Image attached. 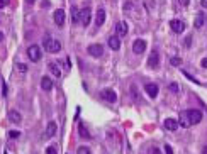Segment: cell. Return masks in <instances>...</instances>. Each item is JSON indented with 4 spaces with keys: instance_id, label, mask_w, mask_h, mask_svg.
I'll return each instance as SVG.
<instances>
[{
    "instance_id": "obj_35",
    "label": "cell",
    "mask_w": 207,
    "mask_h": 154,
    "mask_svg": "<svg viewBox=\"0 0 207 154\" xmlns=\"http://www.w3.org/2000/svg\"><path fill=\"white\" fill-rule=\"evenodd\" d=\"M200 5L204 7V9H207V0H202V2H200Z\"/></svg>"
},
{
    "instance_id": "obj_8",
    "label": "cell",
    "mask_w": 207,
    "mask_h": 154,
    "mask_svg": "<svg viewBox=\"0 0 207 154\" xmlns=\"http://www.w3.org/2000/svg\"><path fill=\"white\" fill-rule=\"evenodd\" d=\"M148 66H150L151 69H158L160 68V54L156 51H153L150 58H148Z\"/></svg>"
},
{
    "instance_id": "obj_26",
    "label": "cell",
    "mask_w": 207,
    "mask_h": 154,
    "mask_svg": "<svg viewBox=\"0 0 207 154\" xmlns=\"http://www.w3.org/2000/svg\"><path fill=\"white\" fill-rule=\"evenodd\" d=\"M77 154H90V149H88V147H85V146H82V147H78Z\"/></svg>"
},
{
    "instance_id": "obj_17",
    "label": "cell",
    "mask_w": 207,
    "mask_h": 154,
    "mask_svg": "<svg viewBox=\"0 0 207 154\" xmlns=\"http://www.w3.org/2000/svg\"><path fill=\"white\" fill-rule=\"evenodd\" d=\"M41 88H43L44 91H49L53 88V81H51V78H48V76H43L41 78Z\"/></svg>"
},
{
    "instance_id": "obj_21",
    "label": "cell",
    "mask_w": 207,
    "mask_h": 154,
    "mask_svg": "<svg viewBox=\"0 0 207 154\" xmlns=\"http://www.w3.org/2000/svg\"><path fill=\"white\" fill-rule=\"evenodd\" d=\"M48 66H49V71L55 74V76H58V78L61 76V68L58 66V63H49Z\"/></svg>"
},
{
    "instance_id": "obj_22",
    "label": "cell",
    "mask_w": 207,
    "mask_h": 154,
    "mask_svg": "<svg viewBox=\"0 0 207 154\" xmlns=\"http://www.w3.org/2000/svg\"><path fill=\"white\" fill-rule=\"evenodd\" d=\"M72 20L75 24L80 22V10H78L77 7H72Z\"/></svg>"
},
{
    "instance_id": "obj_3",
    "label": "cell",
    "mask_w": 207,
    "mask_h": 154,
    "mask_svg": "<svg viewBox=\"0 0 207 154\" xmlns=\"http://www.w3.org/2000/svg\"><path fill=\"white\" fill-rule=\"evenodd\" d=\"M187 112V117L190 120V124H199L202 120V112L197 110V109H190V110H185Z\"/></svg>"
},
{
    "instance_id": "obj_23",
    "label": "cell",
    "mask_w": 207,
    "mask_h": 154,
    "mask_svg": "<svg viewBox=\"0 0 207 154\" xmlns=\"http://www.w3.org/2000/svg\"><path fill=\"white\" fill-rule=\"evenodd\" d=\"M78 131H80V136H82V137H87V139H90V134H88V131L85 129L83 124H78Z\"/></svg>"
},
{
    "instance_id": "obj_4",
    "label": "cell",
    "mask_w": 207,
    "mask_h": 154,
    "mask_svg": "<svg viewBox=\"0 0 207 154\" xmlns=\"http://www.w3.org/2000/svg\"><path fill=\"white\" fill-rule=\"evenodd\" d=\"M132 51H134V54H143V53L146 51V41L136 39L134 43H132Z\"/></svg>"
},
{
    "instance_id": "obj_5",
    "label": "cell",
    "mask_w": 207,
    "mask_h": 154,
    "mask_svg": "<svg viewBox=\"0 0 207 154\" xmlns=\"http://www.w3.org/2000/svg\"><path fill=\"white\" fill-rule=\"evenodd\" d=\"M90 17H92V10H90V7H85V9L80 10V24L82 26H88Z\"/></svg>"
},
{
    "instance_id": "obj_31",
    "label": "cell",
    "mask_w": 207,
    "mask_h": 154,
    "mask_svg": "<svg viewBox=\"0 0 207 154\" xmlns=\"http://www.w3.org/2000/svg\"><path fill=\"white\" fill-rule=\"evenodd\" d=\"M5 5H9V0H0V9H3Z\"/></svg>"
},
{
    "instance_id": "obj_2",
    "label": "cell",
    "mask_w": 207,
    "mask_h": 154,
    "mask_svg": "<svg viewBox=\"0 0 207 154\" xmlns=\"http://www.w3.org/2000/svg\"><path fill=\"white\" fill-rule=\"evenodd\" d=\"M27 56H29V59L31 61H39L41 59V56H43V51H41V48L39 46H36V44H32V46H29V49H27Z\"/></svg>"
},
{
    "instance_id": "obj_36",
    "label": "cell",
    "mask_w": 207,
    "mask_h": 154,
    "mask_svg": "<svg viewBox=\"0 0 207 154\" xmlns=\"http://www.w3.org/2000/svg\"><path fill=\"white\" fill-rule=\"evenodd\" d=\"M202 66H204V68H207V58H205V59H202V63H200Z\"/></svg>"
},
{
    "instance_id": "obj_15",
    "label": "cell",
    "mask_w": 207,
    "mask_h": 154,
    "mask_svg": "<svg viewBox=\"0 0 207 154\" xmlns=\"http://www.w3.org/2000/svg\"><path fill=\"white\" fill-rule=\"evenodd\" d=\"M165 129L170 131V132L177 131V129H178V120L177 119H167L165 120Z\"/></svg>"
},
{
    "instance_id": "obj_37",
    "label": "cell",
    "mask_w": 207,
    "mask_h": 154,
    "mask_svg": "<svg viewBox=\"0 0 207 154\" xmlns=\"http://www.w3.org/2000/svg\"><path fill=\"white\" fill-rule=\"evenodd\" d=\"M202 152H204V154H207V146H205L204 149H202Z\"/></svg>"
},
{
    "instance_id": "obj_29",
    "label": "cell",
    "mask_w": 207,
    "mask_h": 154,
    "mask_svg": "<svg viewBox=\"0 0 207 154\" xmlns=\"http://www.w3.org/2000/svg\"><path fill=\"white\" fill-rule=\"evenodd\" d=\"M46 154H58L56 147H53V146H49V147L46 149Z\"/></svg>"
},
{
    "instance_id": "obj_32",
    "label": "cell",
    "mask_w": 207,
    "mask_h": 154,
    "mask_svg": "<svg viewBox=\"0 0 207 154\" xmlns=\"http://www.w3.org/2000/svg\"><path fill=\"white\" fill-rule=\"evenodd\" d=\"M2 93H3V97H7V85L5 83H2Z\"/></svg>"
},
{
    "instance_id": "obj_13",
    "label": "cell",
    "mask_w": 207,
    "mask_h": 154,
    "mask_svg": "<svg viewBox=\"0 0 207 154\" xmlns=\"http://www.w3.org/2000/svg\"><path fill=\"white\" fill-rule=\"evenodd\" d=\"M107 44H109V48L112 49V51H119V48H121V41H119L117 36H110L109 39H107Z\"/></svg>"
},
{
    "instance_id": "obj_33",
    "label": "cell",
    "mask_w": 207,
    "mask_h": 154,
    "mask_svg": "<svg viewBox=\"0 0 207 154\" xmlns=\"http://www.w3.org/2000/svg\"><path fill=\"white\" fill-rule=\"evenodd\" d=\"M180 2V5H183V7H187L188 3H190V0H178Z\"/></svg>"
},
{
    "instance_id": "obj_28",
    "label": "cell",
    "mask_w": 207,
    "mask_h": 154,
    "mask_svg": "<svg viewBox=\"0 0 207 154\" xmlns=\"http://www.w3.org/2000/svg\"><path fill=\"white\" fill-rule=\"evenodd\" d=\"M19 136H20L19 131H10V132H9V137H10V139H17Z\"/></svg>"
},
{
    "instance_id": "obj_19",
    "label": "cell",
    "mask_w": 207,
    "mask_h": 154,
    "mask_svg": "<svg viewBox=\"0 0 207 154\" xmlns=\"http://www.w3.org/2000/svg\"><path fill=\"white\" fill-rule=\"evenodd\" d=\"M178 126H182V127H190V126H192V124H190V120H188V117H187V112H180Z\"/></svg>"
},
{
    "instance_id": "obj_18",
    "label": "cell",
    "mask_w": 207,
    "mask_h": 154,
    "mask_svg": "<svg viewBox=\"0 0 207 154\" xmlns=\"http://www.w3.org/2000/svg\"><path fill=\"white\" fill-rule=\"evenodd\" d=\"M9 120H10V122H14V124H19L20 120H22V115H20L17 110H10L9 112Z\"/></svg>"
},
{
    "instance_id": "obj_40",
    "label": "cell",
    "mask_w": 207,
    "mask_h": 154,
    "mask_svg": "<svg viewBox=\"0 0 207 154\" xmlns=\"http://www.w3.org/2000/svg\"><path fill=\"white\" fill-rule=\"evenodd\" d=\"M205 22H207V17H205Z\"/></svg>"
},
{
    "instance_id": "obj_1",
    "label": "cell",
    "mask_w": 207,
    "mask_h": 154,
    "mask_svg": "<svg viewBox=\"0 0 207 154\" xmlns=\"http://www.w3.org/2000/svg\"><path fill=\"white\" fill-rule=\"evenodd\" d=\"M43 46H44V49H46L48 53H51V54L61 51V43L56 41V39H53V37H46V39L43 41Z\"/></svg>"
},
{
    "instance_id": "obj_20",
    "label": "cell",
    "mask_w": 207,
    "mask_h": 154,
    "mask_svg": "<svg viewBox=\"0 0 207 154\" xmlns=\"http://www.w3.org/2000/svg\"><path fill=\"white\" fill-rule=\"evenodd\" d=\"M204 24H205V15L202 14V12H199L197 17H195V22H194V26H195V29H200Z\"/></svg>"
},
{
    "instance_id": "obj_9",
    "label": "cell",
    "mask_w": 207,
    "mask_h": 154,
    "mask_svg": "<svg viewBox=\"0 0 207 154\" xmlns=\"http://www.w3.org/2000/svg\"><path fill=\"white\" fill-rule=\"evenodd\" d=\"M102 98L104 100H107V102H110V103H114L115 100H117V95H115V91L112 88H105V90H102Z\"/></svg>"
},
{
    "instance_id": "obj_7",
    "label": "cell",
    "mask_w": 207,
    "mask_h": 154,
    "mask_svg": "<svg viewBox=\"0 0 207 154\" xmlns=\"http://www.w3.org/2000/svg\"><path fill=\"white\" fill-rule=\"evenodd\" d=\"M170 27H172L173 32L180 34V32L185 31V22L183 20H178V19H173V20H170Z\"/></svg>"
},
{
    "instance_id": "obj_6",
    "label": "cell",
    "mask_w": 207,
    "mask_h": 154,
    "mask_svg": "<svg viewBox=\"0 0 207 154\" xmlns=\"http://www.w3.org/2000/svg\"><path fill=\"white\" fill-rule=\"evenodd\" d=\"M88 54L90 56H93V58H100L104 54V46L102 44H90L88 46Z\"/></svg>"
},
{
    "instance_id": "obj_38",
    "label": "cell",
    "mask_w": 207,
    "mask_h": 154,
    "mask_svg": "<svg viewBox=\"0 0 207 154\" xmlns=\"http://www.w3.org/2000/svg\"><path fill=\"white\" fill-rule=\"evenodd\" d=\"M26 2H27V3H34L36 0H26Z\"/></svg>"
},
{
    "instance_id": "obj_30",
    "label": "cell",
    "mask_w": 207,
    "mask_h": 154,
    "mask_svg": "<svg viewBox=\"0 0 207 154\" xmlns=\"http://www.w3.org/2000/svg\"><path fill=\"white\" fill-rule=\"evenodd\" d=\"M165 154H173V149L170 144H165Z\"/></svg>"
},
{
    "instance_id": "obj_14",
    "label": "cell",
    "mask_w": 207,
    "mask_h": 154,
    "mask_svg": "<svg viewBox=\"0 0 207 154\" xmlns=\"http://www.w3.org/2000/svg\"><path fill=\"white\" fill-rule=\"evenodd\" d=\"M104 22H105V10L98 9L97 14H95V26L100 27V26H104Z\"/></svg>"
},
{
    "instance_id": "obj_39",
    "label": "cell",
    "mask_w": 207,
    "mask_h": 154,
    "mask_svg": "<svg viewBox=\"0 0 207 154\" xmlns=\"http://www.w3.org/2000/svg\"><path fill=\"white\" fill-rule=\"evenodd\" d=\"M3 39V34H2V32H0V41H2Z\"/></svg>"
},
{
    "instance_id": "obj_10",
    "label": "cell",
    "mask_w": 207,
    "mask_h": 154,
    "mask_svg": "<svg viewBox=\"0 0 207 154\" xmlns=\"http://www.w3.org/2000/svg\"><path fill=\"white\" fill-rule=\"evenodd\" d=\"M144 90H146V93L150 95L151 98L158 97V85H156V83H146V85H144Z\"/></svg>"
},
{
    "instance_id": "obj_25",
    "label": "cell",
    "mask_w": 207,
    "mask_h": 154,
    "mask_svg": "<svg viewBox=\"0 0 207 154\" xmlns=\"http://www.w3.org/2000/svg\"><path fill=\"white\" fill-rule=\"evenodd\" d=\"M17 71H20V73H26L27 71V64H24V63H17Z\"/></svg>"
},
{
    "instance_id": "obj_12",
    "label": "cell",
    "mask_w": 207,
    "mask_h": 154,
    "mask_svg": "<svg viewBox=\"0 0 207 154\" xmlns=\"http://www.w3.org/2000/svg\"><path fill=\"white\" fill-rule=\"evenodd\" d=\"M53 19H55V22H56L60 27L65 26V10H61V9L55 10V14H53Z\"/></svg>"
},
{
    "instance_id": "obj_27",
    "label": "cell",
    "mask_w": 207,
    "mask_h": 154,
    "mask_svg": "<svg viewBox=\"0 0 207 154\" xmlns=\"http://www.w3.org/2000/svg\"><path fill=\"white\" fill-rule=\"evenodd\" d=\"M170 63H172L173 66H180L182 64V59H180V58H172V59H170Z\"/></svg>"
},
{
    "instance_id": "obj_11",
    "label": "cell",
    "mask_w": 207,
    "mask_h": 154,
    "mask_svg": "<svg viewBox=\"0 0 207 154\" xmlns=\"http://www.w3.org/2000/svg\"><path fill=\"white\" fill-rule=\"evenodd\" d=\"M56 131H58V126L55 122H49L48 124V127H46V131H44V139H51V137H55V134H56Z\"/></svg>"
},
{
    "instance_id": "obj_16",
    "label": "cell",
    "mask_w": 207,
    "mask_h": 154,
    "mask_svg": "<svg viewBox=\"0 0 207 154\" xmlns=\"http://www.w3.org/2000/svg\"><path fill=\"white\" fill-rule=\"evenodd\" d=\"M115 31H117V36H126L127 32H129V27H127V24L122 20V22H117Z\"/></svg>"
},
{
    "instance_id": "obj_24",
    "label": "cell",
    "mask_w": 207,
    "mask_h": 154,
    "mask_svg": "<svg viewBox=\"0 0 207 154\" xmlns=\"http://www.w3.org/2000/svg\"><path fill=\"white\" fill-rule=\"evenodd\" d=\"M168 88H170V91H172V93H178V91H180V86L177 85V83H170Z\"/></svg>"
},
{
    "instance_id": "obj_34",
    "label": "cell",
    "mask_w": 207,
    "mask_h": 154,
    "mask_svg": "<svg viewBox=\"0 0 207 154\" xmlns=\"http://www.w3.org/2000/svg\"><path fill=\"white\" fill-rule=\"evenodd\" d=\"M151 154H160V149L158 147H151Z\"/></svg>"
}]
</instances>
